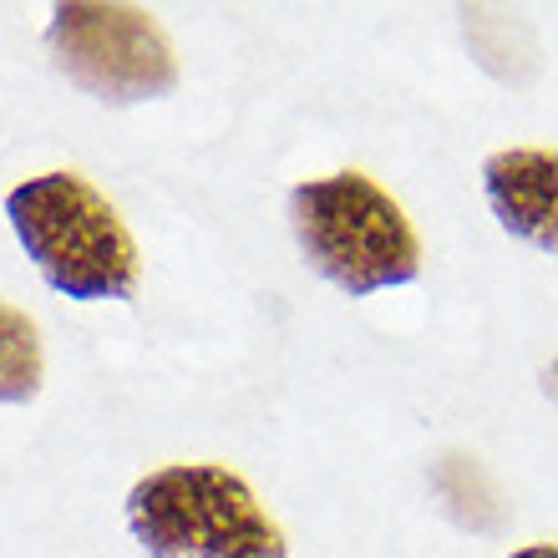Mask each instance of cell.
I'll return each instance as SVG.
<instances>
[{"instance_id":"6da1fadb","label":"cell","mask_w":558,"mask_h":558,"mask_svg":"<svg viewBox=\"0 0 558 558\" xmlns=\"http://www.w3.org/2000/svg\"><path fill=\"white\" fill-rule=\"evenodd\" d=\"M21 250L41 279L66 300H133L137 294V244L128 223L82 173H36L5 193Z\"/></svg>"},{"instance_id":"7a4b0ae2","label":"cell","mask_w":558,"mask_h":558,"mask_svg":"<svg viewBox=\"0 0 558 558\" xmlns=\"http://www.w3.org/2000/svg\"><path fill=\"white\" fill-rule=\"evenodd\" d=\"M290 229L305 265L355 300L412 284L422 275V239L407 208L355 168L294 183Z\"/></svg>"},{"instance_id":"3957f363","label":"cell","mask_w":558,"mask_h":558,"mask_svg":"<svg viewBox=\"0 0 558 558\" xmlns=\"http://www.w3.org/2000/svg\"><path fill=\"white\" fill-rule=\"evenodd\" d=\"M128 529L147 558H290L254 487L219 462H173L128 493Z\"/></svg>"},{"instance_id":"277c9868","label":"cell","mask_w":558,"mask_h":558,"mask_svg":"<svg viewBox=\"0 0 558 558\" xmlns=\"http://www.w3.org/2000/svg\"><path fill=\"white\" fill-rule=\"evenodd\" d=\"M46 51L57 72L107 107H133L178 87V57L143 5L66 0L51 11Z\"/></svg>"},{"instance_id":"5b68a950","label":"cell","mask_w":558,"mask_h":558,"mask_svg":"<svg viewBox=\"0 0 558 558\" xmlns=\"http://www.w3.org/2000/svg\"><path fill=\"white\" fill-rule=\"evenodd\" d=\"M483 193L502 234L538 254H558V153L502 147L483 158Z\"/></svg>"},{"instance_id":"8992f818","label":"cell","mask_w":558,"mask_h":558,"mask_svg":"<svg viewBox=\"0 0 558 558\" xmlns=\"http://www.w3.org/2000/svg\"><path fill=\"white\" fill-rule=\"evenodd\" d=\"M46 376V355L36 320L26 310H15L0 300V407H26L36 401Z\"/></svg>"},{"instance_id":"52a82bcc","label":"cell","mask_w":558,"mask_h":558,"mask_svg":"<svg viewBox=\"0 0 558 558\" xmlns=\"http://www.w3.org/2000/svg\"><path fill=\"white\" fill-rule=\"evenodd\" d=\"M508 558H558V544H529V548H513Z\"/></svg>"}]
</instances>
